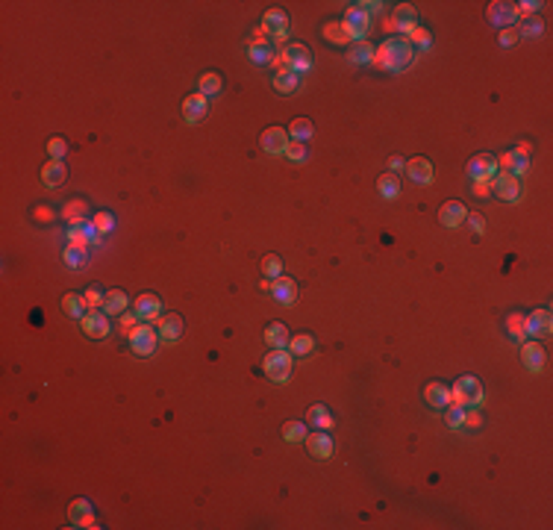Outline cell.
Returning <instances> with one entry per match:
<instances>
[{
	"label": "cell",
	"mask_w": 553,
	"mask_h": 530,
	"mask_svg": "<svg viewBox=\"0 0 553 530\" xmlns=\"http://www.w3.org/2000/svg\"><path fill=\"white\" fill-rule=\"evenodd\" d=\"M127 306H130V298L121 289H112V292H106V298H103V313L109 315H124L127 313Z\"/></svg>",
	"instance_id": "d590c367"
},
{
	"label": "cell",
	"mask_w": 553,
	"mask_h": 530,
	"mask_svg": "<svg viewBox=\"0 0 553 530\" xmlns=\"http://www.w3.org/2000/svg\"><path fill=\"white\" fill-rule=\"evenodd\" d=\"M377 192L383 194L386 201H395L398 194H400V177H398V174H391V171H386V174H380V180H377Z\"/></svg>",
	"instance_id": "f35d334b"
},
{
	"label": "cell",
	"mask_w": 553,
	"mask_h": 530,
	"mask_svg": "<svg viewBox=\"0 0 553 530\" xmlns=\"http://www.w3.org/2000/svg\"><path fill=\"white\" fill-rule=\"evenodd\" d=\"M80 327H83V333L89 339H94V342H101V339H106L109 336V330H112V322H109V315L101 310H89L83 318H80Z\"/></svg>",
	"instance_id": "8fae6325"
},
{
	"label": "cell",
	"mask_w": 553,
	"mask_h": 530,
	"mask_svg": "<svg viewBox=\"0 0 553 530\" xmlns=\"http://www.w3.org/2000/svg\"><path fill=\"white\" fill-rule=\"evenodd\" d=\"M480 424H483V415H480V410H465V427L477 430Z\"/></svg>",
	"instance_id": "680465c9"
},
{
	"label": "cell",
	"mask_w": 553,
	"mask_h": 530,
	"mask_svg": "<svg viewBox=\"0 0 553 530\" xmlns=\"http://www.w3.org/2000/svg\"><path fill=\"white\" fill-rule=\"evenodd\" d=\"M282 439L291 442V445H298V442L306 439V424L303 422H286L282 424Z\"/></svg>",
	"instance_id": "f6af8a7d"
},
{
	"label": "cell",
	"mask_w": 553,
	"mask_h": 530,
	"mask_svg": "<svg viewBox=\"0 0 553 530\" xmlns=\"http://www.w3.org/2000/svg\"><path fill=\"white\" fill-rule=\"evenodd\" d=\"M248 59H250L253 65H262V68L280 65V51H277L271 42H250L248 44Z\"/></svg>",
	"instance_id": "44dd1931"
},
{
	"label": "cell",
	"mask_w": 553,
	"mask_h": 530,
	"mask_svg": "<svg viewBox=\"0 0 553 530\" xmlns=\"http://www.w3.org/2000/svg\"><path fill=\"white\" fill-rule=\"evenodd\" d=\"M47 154H51V159H65V154H68V142L62 139V135H53V139L47 142Z\"/></svg>",
	"instance_id": "f907efd6"
},
{
	"label": "cell",
	"mask_w": 553,
	"mask_h": 530,
	"mask_svg": "<svg viewBox=\"0 0 553 530\" xmlns=\"http://www.w3.org/2000/svg\"><path fill=\"white\" fill-rule=\"evenodd\" d=\"M465 221L471 224V230L477 233V236H483V233H486V218L480 213H468V218H465Z\"/></svg>",
	"instance_id": "9f6ffc18"
},
{
	"label": "cell",
	"mask_w": 553,
	"mask_h": 530,
	"mask_svg": "<svg viewBox=\"0 0 553 530\" xmlns=\"http://www.w3.org/2000/svg\"><path fill=\"white\" fill-rule=\"evenodd\" d=\"M68 522H71V527H92V530L101 527V524H97V519H94L92 504L85 501V498H77L68 507Z\"/></svg>",
	"instance_id": "ffe728a7"
},
{
	"label": "cell",
	"mask_w": 553,
	"mask_h": 530,
	"mask_svg": "<svg viewBox=\"0 0 553 530\" xmlns=\"http://www.w3.org/2000/svg\"><path fill=\"white\" fill-rule=\"evenodd\" d=\"M286 159H291V163H306V156H309V147H306L303 142H289L286 154H282Z\"/></svg>",
	"instance_id": "c3c4849f"
},
{
	"label": "cell",
	"mask_w": 553,
	"mask_h": 530,
	"mask_svg": "<svg viewBox=\"0 0 553 530\" xmlns=\"http://www.w3.org/2000/svg\"><path fill=\"white\" fill-rule=\"evenodd\" d=\"M262 274H265V280H277L282 274V260L277 254L262 256Z\"/></svg>",
	"instance_id": "7dc6e473"
},
{
	"label": "cell",
	"mask_w": 553,
	"mask_h": 530,
	"mask_svg": "<svg viewBox=\"0 0 553 530\" xmlns=\"http://www.w3.org/2000/svg\"><path fill=\"white\" fill-rule=\"evenodd\" d=\"M156 345H159V330L156 327L142 322L130 330V348L136 356H151L156 351Z\"/></svg>",
	"instance_id": "52a82bcc"
},
{
	"label": "cell",
	"mask_w": 553,
	"mask_h": 530,
	"mask_svg": "<svg viewBox=\"0 0 553 530\" xmlns=\"http://www.w3.org/2000/svg\"><path fill=\"white\" fill-rule=\"evenodd\" d=\"M136 315H139V322H144V324L159 322V318H162V298H159V295H151V292L139 295V298H136Z\"/></svg>",
	"instance_id": "2e32d148"
},
{
	"label": "cell",
	"mask_w": 553,
	"mask_h": 530,
	"mask_svg": "<svg viewBox=\"0 0 553 530\" xmlns=\"http://www.w3.org/2000/svg\"><path fill=\"white\" fill-rule=\"evenodd\" d=\"M521 39V35H518V30H515V27H507V30H500V35H497V44L500 47H512L515 42H518Z\"/></svg>",
	"instance_id": "db71d44e"
},
{
	"label": "cell",
	"mask_w": 553,
	"mask_h": 530,
	"mask_svg": "<svg viewBox=\"0 0 553 530\" xmlns=\"http://www.w3.org/2000/svg\"><path fill=\"white\" fill-rule=\"evenodd\" d=\"M103 298H106V295H101V289H97V286H92L89 292L83 295V301H85L89 310H103Z\"/></svg>",
	"instance_id": "816d5d0a"
},
{
	"label": "cell",
	"mask_w": 553,
	"mask_h": 530,
	"mask_svg": "<svg viewBox=\"0 0 553 530\" xmlns=\"http://www.w3.org/2000/svg\"><path fill=\"white\" fill-rule=\"evenodd\" d=\"M291 365H294V356L289 354V348H271L262 360V372L271 383H289Z\"/></svg>",
	"instance_id": "3957f363"
},
{
	"label": "cell",
	"mask_w": 553,
	"mask_h": 530,
	"mask_svg": "<svg viewBox=\"0 0 553 530\" xmlns=\"http://www.w3.org/2000/svg\"><path fill=\"white\" fill-rule=\"evenodd\" d=\"M407 174L415 186H429L433 183V163L424 156H415V159H407Z\"/></svg>",
	"instance_id": "cb8c5ba5"
},
{
	"label": "cell",
	"mask_w": 553,
	"mask_h": 530,
	"mask_svg": "<svg viewBox=\"0 0 553 530\" xmlns=\"http://www.w3.org/2000/svg\"><path fill=\"white\" fill-rule=\"evenodd\" d=\"M527 168H530V154L521 151V147H512V151L497 156V171H507L512 177L527 174Z\"/></svg>",
	"instance_id": "4fadbf2b"
},
{
	"label": "cell",
	"mask_w": 553,
	"mask_h": 530,
	"mask_svg": "<svg viewBox=\"0 0 553 530\" xmlns=\"http://www.w3.org/2000/svg\"><path fill=\"white\" fill-rule=\"evenodd\" d=\"M468 180H495L497 177V156L495 154H477L465 165Z\"/></svg>",
	"instance_id": "30bf717a"
},
{
	"label": "cell",
	"mask_w": 553,
	"mask_h": 530,
	"mask_svg": "<svg viewBox=\"0 0 553 530\" xmlns=\"http://www.w3.org/2000/svg\"><path fill=\"white\" fill-rule=\"evenodd\" d=\"M312 135H315V127H312L309 118H294L291 124H289V139L291 142H303L306 144Z\"/></svg>",
	"instance_id": "74e56055"
},
{
	"label": "cell",
	"mask_w": 553,
	"mask_h": 530,
	"mask_svg": "<svg viewBox=\"0 0 553 530\" xmlns=\"http://www.w3.org/2000/svg\"><path fill=\"white\" fill-rule=\"evenodd\" d=\"M68 245H77V248H89V245H101V230L94 227V221L83 227H68Z\"/></svg>",
	"instance_id": "d4e9b609"
},
{
	"label": "cell",
	"mask_w": 553,
	"mask_h": 530,
	"mask_svg": "<svg viewBox=\"0 0 553 530\" xmlns=\"http://www.w3.org/2000/svg\"><path fill=\"white\" fill-rule=\"evenodd\" d=\"M159 342L162 345H174L182 339V333H186V324H182V315L177 313H165L162 318H159Z\"/></svg>",
	"instance_id": "9a60e30c"
},
{
	"label": "cell",
	"mask_w": 553,
	"mask_h": 530,
	"mask_svg": "<svg viewBox=\"0 0 553 530\" xmlns=\"http://www.w3.org/2000/svg\"><path fill=\"white\" fill-rule=\"evenodd\" d=\"M465 218H468V206H465L462 201H448V204H441V209H439V221H441V227H459V224H465Z\"/></svg>",
	"instance_id": "603a6c76"
},
{
	"label": "cell",
	"mask_w": 553,
	"mask_h": 530,
	"mask_svg": "<svg viewBox=\"0 0 553 530\" xmlns=\"http://www.w3.org/2000/svg\"><path fill=\"white\" fill-rule=\"evenodd\" d=\"M450 392H453V404L465 406V410H480V406H483V401H486L483 383H480V380H477L474 374H465V377H459L457 383L450 386Z\"/></svg>",
	"instance_id": "7a4b0ae2"
},
{
	"label": "cell",
	"mask_w": 553,
	"mask_h": 530,
	"mask_svg": "<svg viewBox=\"0 0 553 530\" xmlns=\"http://www.w3.org/2000/svg\"><path fill=\"white\" fill-rule=\"evenodd\" d=\"M418 51L412 47V42L407 35H391L383 44L374 47V68L386 71V74H403L407 68H412Z\"/></svg>",
	"instance_id": "6da1fadb"
},
{
	"label": "cell",
	"mask_w": 553,
	"mask_h": 530,
	"mask_svg": "<svg viewBox=\"0 0 553 530\" xmlns=\"http://www.w3.org/2000/svg\"><path fill=\"white\" fill-rule=\"evenodd\" d=\"M348 59L353 65H371L374 63V44L371 42H353L350 47H348Z\"/></svg>",
	"instance_id": "1f68e13d"
},
{
	"label": "cell",
	"mask_w": 553,
	"mask_h": 530,
	"mask_svg": "<svg viewBox=\"0 0 553 530\" xmlns=\"http://www.w3.org/2000/svg\"><path fill=\"white\" fill-rule=\"evenodd\" d=\"M62 263L71 268V271H80L89 265V248H77V245H65L62 251Z\"/></svg>",
	"instance_id": "e575fe53"
},
{
	"label": "cell",
	"mask_w": 553,
	"mask_h": 530,
	"mask_svg": "<svg viewBox=\"0 0 553 530\" xmlns=\"http://www.w3.org/2000/svg\"><path fill=\"white\" fill-rule=\"evenodd\" d=\"M409 42H412V47H415L418 53H424V51L433 47V35H429V30H424L421 24H418V27L412 30V35H409Z\"/></svg>",
	"instance_id": "ee69618b"
},
{
	"label": "cell",
	"mask_w": 553,
	"mask_h": 530,
	"mask_svg": "<svg viewBox=\"0 0 553 530\" xmlns=\"http://www.w3.org/2000/svg\"><path fill=\"white\" fill-rule=\"evenodd\" d=\"M289 339H291V333L282 322H271L265 327V342L271 345V348H289Z\"/></svg>",
	"instance_id": "836d02e7"
},
{
	"label": "cell",
	"mask_w": 553,
	"mask_h": 530,
	"mask_svg": "<svg viewBox=\"0 0 553 530\" xmlns=\"http://www.w3.org/2000/svg\"><path fill=\"white\" fill-rule=\"evenodd\" d=\"M289 130L286 127H268L262 135H260V147L265 154H271V156H277V154H286V147H289Z\"/></svg>",
	"instance_id": "d6986e66"
},
{
	"label": "cell",
	"mask_w": 553,
	"mask_h": 530,
	"mask_svg": "<svg viewBox=\"0 0 553 530\" xmlns=\"http://www.w3.org/2000/svg\"><path fill=\"white\" fill-rule=\"evenodd\" d=\"M271 85L280 94H294L300 89V74H294L289 68H277V74L271 77Z\"/></svg>",
	"instance_id": "4dcf8cb0"
},
{
	"label": "cell",
	"mask_w": 553,
	"mask_h": 530,
	"mask_svg": "<svg viewBox=\"0 0 553 530\" xmlns=\"http://www.w3.org/2000/svg\"><path fill=\"white\" fill-rule=\"evenodd\" d=\"M486 18L488 24H495V27L507 30V27H518V6L509 3V0H491L488 9H486Z\"/></svg>",
	"instance_id": "ba28073f"
},
{
	"label": "cell",
	"mask_w": 553,
	"mask_h": 530,
	"mask_svg": "<svg viewBox=\"0 0 553 530\" xmlns=\"http://www.w3.org/2000/svg\"><path fill=\"white\" fill-rule=\"evenodd\" d=\"M306 424L315 427V430H333L336 418H333V413H330V406H324V404H312V406H309V413H306Z\"/></svg>",
	"instance_id": "f546056e"
},
{
	"label": "cell",
	"mask_w": 553,
	"mask_h": 530,
	"mask_svg": "<svg viewBox=\"0 0 553 530\" xmlns=\"http://www.w3.org/2000/svg\"><path fill=\"white\" fill-rule=\"evenodd\" d=\"M324 39H327L330 44H336V47H350V44H353V42L348 39V33L341 30L339 21H327V24H324Z\"/></svg>",
	"instance_id": "ab89813d"
},
{
	"label": "cell",
	"mask_w": 553,
	"mask_h": 530,
	"mask_svg": "<svg viewBox=\"0 0 553 530\" xmlns=\"http://www.w3.org/2000/svg\"><path fill=\"white\" fill-rule=\"evenodd\" d=\"M521 363H524V368H527L530 374L545 372V365H547V351H545V345L538 342V339L521 342Z\"/></svg>",
	"instance_id": "7c38bea8"
},
{
	"label": "cell",
	"mask_w": 553,
	"mask_h": 530,
	"mask_svg": "<svg viewBox=\"0 0 553 530\" xmlns=\"http://www.w3.org/2000/svg\"><path fill=\"white\" fill-rule=\"evenodd\" d=\"M33 218L42 221V224H51V221H53V209L51 206H35L33 209Z\"/></svg>",
	"instance_id": "6f0895ef"
},
{
	"label": "cell",
	"mask_w": 553,
	"mask_h": 530,
	"mask_svg": "<svg viewBox=\"0 0 553 530\" xmlns=\"http://www.w3.org/2000/svg\"><path fill=\"white\" fill-rule=\"evenodd\" d=\"M312 351H315L312 333H298V336L289 339V354L294 356V360H303V356H309Z\"/></svg>",
	"instance_id": "d6a6232c"
},
{
	"label": "cell",
	"mask_w": 553,
	"mask_h": 530,
	"mask_svg": "<svg viewBox=\"0 0 553 530\" xmlns=\"http://www.w3.org/2000/svg\"><path fill=\"white\" fill-rule=\"evenodd\" d=\"M424 398H427V404L433 406V410H445V406L453 404V392H450V386L441 383V380H433V383H427Z\"/></svg>",
	"instance_id": "484cf974"
},
{
	"label": "cell",
	"mask_w": 553,
	"mask_h": 530,
	"mask_svg": "<svg viewBox=\"0 0 553 530\" xmlns=\"http://www.w3.org/2000/svg\"><path fill=\"white\" fill-rule=\"evenodd\" d=\"M341 24V30L348 33V39L350 42H365L368 39V30H371V15L362 9V6H350L348 12H345V18L339 21Z\"/></svg>",
	"instance_id": "5b68a950"
},
{
	"label": "cell",
	"mask_w": 553,
	"mask_h": 530,
	"mask_svg": "<svg viewBox=\"0 0 553 530\" xmlns=\"http://www.w3.org/2000/svg\"><path fill=\"white\" fill-rule=\"evenodd\" d=\"M445 422L450 430H462L465 427V406H459V404L445 406Z\"/></svg>",
	"instance_id": "bcb514c9"
},
{
	"label": "cell",
	"mask_w": 553,
	"mask_h": 530,
	"mask_svg": "<svg viewBox=\"0 0 553 530\" xmlns=\"http://www.w3.org/2000/svg\"><path fill=\"white\" fill-rule=\"evenodd\" d=\"M550 327H553L550 310H536V313L527 315V336L545 339V336H550Z\"/></svg>",
	"instance_id": "f1b7e54d"
},
{
	"label": "cell",
	"mask_w": 553,
	"mask_h": 530,
	"mask_svg": "<svg viewBox=\"0 0 553 530\" xmlns=\"http://www.w3.org/2000/svg\"><path fill=\"white\" fill-rule=\"evenodd\" d=\"M206 115H209V97H203L201 92L182 97V118H186V124H201Z\"/></svg>",
	"instance_id": "e0dca14e"
},
{
	"label": "cell",
	"mask_w": 553,
	"mask_h": 530,
	"mask_svg": "<svg viewBox=\"0 0 553 530\" xmlns=\"http://www.w3.org/2000/svg\"><path fill=\"white\" fill-rule=\"evenodd\" d=\"M389 171H391V174L407 171V159H403V156H389Z\"/></svg>",
	"instance_id": "94428289"
},
{
	"label": "cell",
	"mask_w": 553,
	"mask_h": 530,
	"mask_svg": "<svg viewBox=\"0 0 553 530\" xmlns=\"http://www.w3.org/2000/svg\"><path fill=\"white\" fill-rule=\"evenodd\" d=\"M491 194L500 201H507V204H518L521 194H524L521 177H512V174H507V171H497V177L491 180Z\"/></svg>",
	"instance_id": "9c48e42d"
},
{
	"label": "cell",
	"mask_w": 553,
	"mask_h": 530,
	"mask_svg": "<svg viewBox=\"0 0 553 530\" xmlns=\"http://www.w3.org/2000/svg\"><path fill=\"white\" fill-rule=\"evenodd\" d=\"M280 68H289V71H294V74H309L312 71V53H309V47L306 44H300V42H291V44H286L280 51Z\"/></svg>",
	"instance_id": "277c9868"
},
{
	"label": "cell",
	"mask_w": 553,
	"mask_h": 530,
	"mask_svg": "<svg viewBox=\"0 0 553 530\" xmlns=\"http://www.w3.org/2000/svg\"><path fill=\"white\" fill-rule=\"evenodd\" d=\"M471 192L477 198H488L491 194V180H471Z\"/></svg>",
	"instance_id": "11a10c76"
},
{
	"label": "cell",
	"mask_w": 553,
	"mask_h": 530,
	"mask_svg": "<svg viewBox=\"0 0 553 530\" xmlns=\"http://www.w3.org/2000/svg\"><path fill=\"white\" fill-rule=\"evenodd\" d=\"M507 330L515 342H527V315L524 313H512L507 318Z\"/></svg>",
	"instance_id": "60d3db41"
},
{
	"label": "cell",
	"mask_w": 553,
	"mask_h": 530,
	"mask_svg": "<svg viewBox=\"0 0 553 530\" xmlns=\"http://www.w3.org/2000/svg\"><path fill=\"white\" fill-rule=\"evenodd\" d=\"M62 218L68 221V227H83V224H89V221H92V215H89V204H85L83 198L68 201V204L62 206Z\"/></svg>",
	"instance_id": "4316f807"
},
{
	"label": "cell",
	"mask_w": 553,
	"mask_h": 530,
	"mask_svg": "<svg viewBox=\"0 0 553 530\" xmlns=\"http://www.w3.org/2000/svg\"><path fill=\"white\" fill-rule=\"evenodd\" d=\"M62 313L71 315V318H83L85 313H89V306H85V301L80 298V295H65V298H62Z\"/></svg>",
	"instance_id": "b9f144b4"
},
{
	"label": "cell",
	"mask_w": 553,
	"mask_h": 530,
	"mask_svg": "<svg viewBox=\"0 0 553 530\" xmlns=\"http://www.w3.org/2000/svg\"><path fill=\"white\" fill-rule=\"evenodd\" d=\"M303 442H306V451H309L315 460H330L336 451V442L327 430H312V433H306Z\"/></svg>",
	"instance_id": "5bb4252c"
},
{
	"label": "cell",
	"mask_w": 553,
	"mask_h": 530,
	"mask_svg": "<svg viewBox=\"0 0 553 530\" xmlns=\"http://www.w3.org/2000/svg\"><path fill=\"white\" fill-rule=\"evenodd\" d=\"M92 221H94V227L101 230V236H103V233H112L115 230V215L112 213H94Z\"/></svg>",
	"instance_id": "681fc988"
},
{
	"label": "cell",
	"mask_w": 553,
	"mask_h": 530,
	"mask_svg": "<svg viewBox=\"0 0 553 530\" xmlns=\"http://www.w3.org/2000/svg\"><path fill=\"white\" fill-rule=\"evenodd\" d=\"M418 27V9L412 3H400L395 6V18H391V30H398L400 35H412V30Z\"/></svg>",
	"instance_id": "7402d4cb"
},
{
	"label": "cell",
	"mask_w": 553,
	"mask_h": 530,
	"mask_svg": "<svg viewBox=\"0 0 553 530\" xmlns=\"http://www.w3.org/2000/svg\"><path fill=\"white\" fill-rule=\"evenodd\" d=\"M271 298L277 301V304H282V306H291L294 301H298V280L294 277H286V274H280L277 280H271Z\"/></svg>",
	"instance_id": "ac0fdd59"
},
{
	"label": "cell",
	"mask_w": 553,
	"mask_h": 530,
	"mask_svg": "<svg viewBox=\"0 0 553 530\" xmlns=\"http://www.w3.org/2000/svg\"><path fill=\"white\" fill-rule=\"evenodd\" d=\"M136 324H142L136 313H124V315H121V330H124V333H127V336H130V330H133V327H136Z\"/></svg>",
	"instance_id": "91938a15"
},
{
	"label": "cell",
	"mask_w": 553,
	"mask_h": 530,
	"mask_svg": "<svg viewBox=\"0 0 553 530\" xmlns=\"http://www.w3.org/2000/svg\"><path fill=\"white\" fill-rule=\"evenodd\" d=\"M518 6V15H524V18H536V12L542 9L545 3L542 0H521V3H515Z\"/></svg>",
	"instance_id": "f5cc1de1"
},
{
	"label": "cell",
	"mask_w": 553,
	"mask_h": 530,
	"mask_svg": "<svg viewBox=\"0 0 553 530\" xmlns=\"http://www.w3.org/2000/svg\"><path fill=\"white\" fill-rule=\"evenodd\" d=\"M221 89H224V80H221V74H218V71H206V74H201V80H198V92H201L203 97H215V94H221Z\"/></svg>",
	"instance_id": "8d00e7d4"
},
{
	"label": "cell",
	"mask_w": 553,
	"mask_h": 530,
	"mask_svg": "<svg viewBox=\"0 0 553 530\" xmlns=\"http://www.w3.org/2000/svg\"><path fill=\"white\" fill-rule=\"evenodd\" d=\"M518 30V35H524V39H536V35H542L545 33V21L542 18H524L521 21V27H515Z\"/></svg>",
	"instance_id": "7bdbcfd3"
},
{
	"label": "cell",
	"mask_w": 553,
	"mask_h": 530,
	"mask_svg": "<svg viewBox=\"0 0 553 530\" xmlns=\"http://www.w3.org/2000/svg\"><path fill=\"white\" fill-rule=\"evenodd\" d=\"M65 180H68V165H65V159H51L47 165H42V183H44L47 189L62 186Z\"/></svg>",
	"instance_id": "83f0119b"
},
{
	"label": "cell",
	"mask_w": 553,
	"mask_h": 530,
	"mask_svg": "<svg viewBox=\"0 0 553 530\" xmlns=\"http://www.w3.org/2000/svg\"><path fill=\"white\" fill-rule=\"evenodd\" d=\"M260 27L271 35V44L277 47V44H282L286 42V35H289V12L286 9H280V6H274V9H268L265 15H262V24Z\"/></svg>",
	"instance_id": "8992f818"
}]
</instances>
